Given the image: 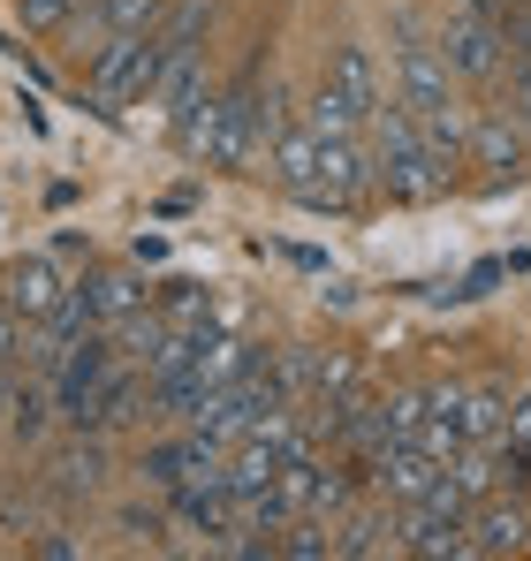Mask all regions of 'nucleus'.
<instances>
[{"instance_id":"17","label":"nucleus","mask_w":531,"mask_h":561,"mask_svg":"<svg viewBox=\"0 0 531 561\" xmlns=\"http://www.w3.org/2000/svg\"><path fill=\"white\" fill-rule=\"evenodd\" d=\"M517 129L531 137V46L517 54Z\"/></svg>"},{"instance_id":"18","label":"nucleus","mask_w":531,"mask_h":561,"mask_svg":"<svg viewBox=\"0 0 531 561\" xmlns=\"http://www.w3.org/2000/svg\"><path fill=\"white\" fill-rule=\"evenodd\" d=\"M122 531H137V539H152V531H160V516H152V508H129V516H122Z\"/></svg>"},{"instance_id":"2","label":"nucleus","mask_w":531,"mask_h":561,"mask_svg":"<svg viewBox=\"0 0 531 561\" xmlns=\"http://www.w3.org/2000/svg\"><path fill=\"white\" fill-rule=\"evenodd\" d=\"M395 77H403V114L418 122V137L433 145V160L455 168V152H463V122H455V69H448L441 46H426V38H403V54H395Z\"/></svg>"},{"instance_id":"14","label":"nucleus","mask_w":531,"mask_h":561,"mask_svg":"<svg viewBox=\"0 0 531 561\" xmlns=\"http://www.w3.org/2000/svg\"><path fill=\"white\" fill-rule=\"evenodd\" d=\"M168 0H91V23L114 38V31H160Z\"/></svg>"},{"instance_id":"10","label":"nucleus","mask_w":531,"mask_h":561,"mask_svg":"<svg viewBox=\"0 0 531 561\" xmlns=\"http://www.w3.org/2000/svg\"><path fill=\"white\" fill-rule=\"evenodd\" d=\"M463 145H471V160L494 168V175H524V160H531V137L517 129V122H501V114H486Z\"/></svg>"},{"instance_id":"3","label":"nucleus","mask_w":531,"mask_h":561,"mask_svg":"<svg viewBox=\"0 0 531 561\" xmlns=\"http://www.w3.org/2000/svg\"><path fill=\"white\" fill-rule=\"evenodd\" d=\"M372 122H380V183H387V197H403V205L441 197L448 190V160H433V145L418 137V122H410L403 106H380Z\"/></svg>"},{"instance_id":"12","label":"nucleus","mask_w":531,"mask_h":561,"mask_svg":"<svg viewBox=\"0 0 531 561\" xmlns=\"http://www.w3.org/2000/svg\"><path fill=\"white\" fill-rule=\"evenodd\" d=\"M84 296H91V319H99V327H122L129 311H145V288L129 274H91Z\"/></svg>"},{"instance_id":"15","label":"nucleus","mask_w":531,"mask_h":561,"mask_svg":"<svg viewBox=\"0 0 531 561\" xmlns=\"http://www.w3.org/2000/svg\"><path fill=\"white\" fill-rule=\"evenodd\" d=\"M84 0H23V31H69Z\"/></svg>"},{"instance_id":"8","label":"nucleus","mask_w":531,"mask_h":561,"mask_svg":"<svg viewBox=\"0 0 531 561\" xmlns=\"http://www.w3.org/2000/svg\"><path fill=\"white\" fill-rule=\"evenodd\" d=\"M319 92L335 99L350 122H372V114H380V77H372V54H364V46H335L327 84H319Z\"/></svg>"},{"instance_id":"11","label":"nucleus","mask_w":531,"mask_h":561,"mask_svg":"<svg viewBox=\"0 0 531 561\" xmlns=\"http://www.w3.org/2000/svg\"><path fill=\"white\" fill-rule=\"evenodd\" d=\"M99 478H106V448H99V433H77V448L54 456V485L61 493H99Z\"/></svg>"},{"instance_id":"1","label":"nucleus","mask_w":531,"mask_h":561,"mask_svg":"<svg viewBox=\"0 0 531 561\" xmlns=\"http://www.w3.org/2000/svg\"><path fill=\"white\" fill-rule=\"evenodd\" d=\"M182 152L205 168H244L259 152V69H244L228 92H205L190 114L176 122Z\"/></svg>"},{"instance_id":"13","label":"nucleus","mask_w":531,"mask_h":561,"mask_svg":"<svg viewBox=\"0 0 531 561\" xmlns=\"http://www.w3.org/2000/svg\"><path fill=\"white\" fill-rule=\"evenodd\" d=\"M152 311H160V327H168V334H197V327H213V304H205V288H197V280H168Z\"/></svg>"},{"instance_id":"16","label":"nucleus","mask_w":531,"mask_h":561,"mask_svg":"<svg viewBox=\"0 0 531 561\" xmlns=\"http://www.w3.org/2000/svg\"><path fill=\"white\" fill-rule=\"evenodd\" d=\"M15 373H23V319L0 304V387H8Z\"/></svg>"},{"instance_id":"6","label":"nucleus","mask_w":531,"mask_h":561,"mask_svg":"<svg viewBox=\"0 0 531 561\" xmlns=\"http://www.w3.org/2000/svg\"><path fill=\"white\" fill-rule=\"evenodd\" d=\"M61 296H69V280H61V266H54L46 251H31V259H15V266L0 274V304H8L23 327H31V319H46Z\"/></svg>"},{"instance_id":"9","label":"nucleus","mask_w":531,"mask_h":561,"mask_svg":"<svg viewBox=\"0 0 531 561\" xmlns=\"http://www.w3.org/2000/svg\"><path fill=\"white\" fill-rule=\"evenodd\" d=\"M463 531H471V554H524L531 539V516L517 501H471V516H463Z\"/></svg>"},{"instance_id":"4","label":"nucleus","mask_w":531,"mask_h":561,"mask_svg":"<svg viewBox=\"0 0 531 561\" xmlns=\"http://www.w3.org/2000/svg\"><path fill=\"white\" fill-rule=\"evenodd\" d=\"M152 77H160V38L152 31H114L91 54V106L99 114H122V106L152 99Z\"/></svg>"},{"instance_id":"7","label":"nucleus","mask_w":531,"mask_h":561,"mask_svg":"<svg viewBox=\"0 0 531 561\" xmlns=\"http://www.w3.org/2000/svg\"><path fill=\"white\" fill-rule=\"evenodd\" d=\"M433 402H441L448 417H455V433H463V448H501V425H509V402H501L494 387H433Z\"/></svg>"},{"instance_id":"5","label":"nucleus","mask_w":531,"mask_h":561,"mask_svg":"<svg viewBox=\"0 0 531 561\" xmlns=\"http://www.w3.org/2000/svg\"><path fill=\"white\" fill-rule=\"evenodd\" d=\"M441 54L455 77H501V61H509V31H501V15H486V8H455L441 31Z\"/></svg>"}]
</instances>
